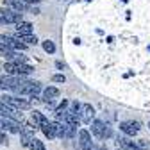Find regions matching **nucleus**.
<instances>
[{
  "instance_id": "f257e3e1",
  "label": "nucleus",
  "mask_w": 150,
  "mask_h": 150,
  "mask_svg": "<svg viewBox=\"0 0 150 150\" xmlns=\"http://www.w3.org/2000/svg\"><path fill=\"white\" fill-rule=\"evenodd\" d=\"M6 75H13V77H27L34 71V66L27 64V63H6L4 64Z\"/></svg>"
},
{
  "instance_id": "f03ea898",
  "label": "nucleus",
  "mask_w": 150,
  "mask_h": 150,
  "mask_svg": "<svg viewBox=\"0 0 150 150\" xmlns=\"http://www.w3.org/2000/svg\"><path fill=\"white\" fill-rule=\"evenodd\" d=\"M23 22V14L16 13L9 7H0V23L2 25H16Z\"/></svg>"
},
{
  "instance_id": "7ed1b4c3",
  "label": "nucleus",
  "mask_w": 150,
  "mask_h": 150,
  "mask_svg": "<svg viewBox=\"0 0 150 150\" xmlns=\"http://www.w3.org/2000/svg\"><path fill=\"white\" fill-rule=\"evenodd\" d=\"M40 91H41V84H40V82L25 79V82L18 88L14 93H16V95H20V97H36Z\"/></svg>"
},
{
  "instance_id": "20e7f679",
  "label": "nucleus",
  "mask_w": 150,
  "mask_h": 150,
  "mask_svg": "<svg viewBox=\"0 0 150 150\" xmlns=\"http://www.w3.org/2000/svg\"><path fill=\"white\" fill-rule=\"evenodd\" d=\"M25 82V77H13V75H2L0 77V89L4 91H16Z\"/></svg>"
},
{
  "instance_id": "39448f33",
  "label": "nucleus",
  "mask_w": 150,
  "mask_h": 150,
  "mask_svg": "<svg viewBox=\"0 0 150 150\" xmlns=\"http://www.w3.org/2000/svg\"><path fill=\"white\" fill-rule=\"evenodd\" d=\"M89 125H91V132L89 134L97 136L98 139H105V138L111 136V127L105 122H102V120H93Z\"/></svg>"
},
{
  "instance_id": "423d86ee",
  "label": "nucleus",
  "mask_w": 150,
  "mask_h": 150,
  "mask_svg": "<svg viewBox=\"0 0 150 150\" xmlns=\"http://www.w3.org/2000/svg\"><path fill=\"white\" fill-rule=\"evenodd\" d=\"M0 102H4L6 105L13 107V109H16V111H23V109H30V107H32L29 100L20 98V97H13V95H4Z\"/></svg>"
},
{
  "instance_id": "0eeeda50",
  "label": "nucleus",
  "mask_w": 150,
  "mask_h": 150,
  "mask_svg": "<svg viewBox=\"0 0 150 150\" xmlns=\"http://www.w3.org/2000/svg\"><path fill=\"white\" fill-rule=\"evenodd\" d=\"M0 47L9 48V50H14V52H20V50H25L27 48V45H23L22 41H18L14 36H7V34L0 36Z\"/></svg>"
},
{
  "instance_id": "6e6552de",
  "label": "nucleus",
  "mask_w": 150,
  "mask_h": 150,
  "mask_svg": "<svg viewBox=\"0 0 150 150\" xmlns=\"http://www.w3.org/2000/svg\"><path fill=\"white\" fill-rule=\"evenodd\" d=\"M79 120H81V123L89 125L93 120H95V107H93L91 104H81V109H79Z\"/></svg>"
},
{
  "instance_id": "1a4fd4ad",
  "label": "nucleus",
  "mask_w": 150,
  "mask_h": 150,
  "mask_svg": "<svg viewBox=\"0 0 150 150\" xmlns=\"http://www.w3.org/2000/svg\"><path fill=\"white\" fill-rule=\"evenodd\" d=\"M0 129L7 130L11 134H20L23 130V127L18 123V120H9V118H0Z\"/></svg>"
},
{
  "instance_id": "9d476101",
  "label": "nucleus",
  "mask_w": 150,
  "mask_h": 150,
  "mask_svg": "<svg viewBox=\"0 0 150 150\" xmlns=\"http://www.w3.org/2000/svg\"><path fill=\"white\" fill-rule=\"evenodd\" d=\"M120 130H122L125 136H136L139 132V122H134V120L122 122L120 123Z\"/></svg>"
},
{
  "instance_id": "9b49d317",
  "label": "nucleus",
  "mask_w": 150,
  "mask_h": 150,
  "mask_svg": "<svg viewBox=\"0 0 150 150\" xmlns=\"http://www.w3.org/2000/svg\"><path fill=\"white\" fill-rule=\"evenodd\" d=\"M0 118H9V120H22V112H18L16 109L6 105L4 102H0Z\"/></svg>"
},
{
  "instance_id": "f8f14e48",
  "label": "nucleus",
  "mask_w": 150,
  "mask_h": 150,
  "mask_svg": "<svg viewBox=\"0 0 150 150\" xmlns=\"http://www.w3.org/2000/svg\"><path fill=\"white\" fill-rule=\"evenodd\" d=\"M79 146L82 150H93V141H91L89 130H86V129L79 130Z\"/></svg>"
},
{
  "instance_id": "ddd939ff",
  "label": "nucleus",
  "mask_w": 150,
  "mask_h": 150,
  "mask_svg": "<svg viewBox=\"0 0 150 150\" xmlns=\"http://www.w3.org/2000/svg\"><path fill=\"white\" fill-rule=\"evenodd\" d=\"M14 38H16L18 41H22L23 45H27V47L29 45H38V38L34 34H16Z\"/></svg>"
},
{
  "instance_id": "4468645a",
  "label": "nucleus",
  "mask_w": 150,
  "mask_h": 150,
  "mask_svg": "<svg viewBox=\"0 0 150 150\" xmlns=\"http://www.w3.org/2000/svg\"><path fill=\"white\" fill-rule=\"evenodd\" d=\"M43 97H45V102L54 100V98H57V97H59V89L55 88V86H48V88L43 89Z\"/></svg>"
},
{
  "instance_id": "2eb2a0df",
  "label": "nucleus",
  "mask_w": 150,
  "mask_h": 150,
  "mask_svg": "<svg viewBox=\"0 0 150 150\" xmlns=\"http://www.w3.org/2000/svg\"><path fill=\"white\" fill-rule=\"evenodd\" d=\"M34 27L30 22H20L16 23V34H32Z\"/></svg>"
},
{
  "instance_id": "dca6fc26",
  "label": "nucleus",
  "mask_w": 150,
  "mask_h": 150,
  "mask_svg": "<svg viewBox=\"0 0 150 150\" xmlns=\"http://www.w3.org/2000/svg\"><path fill=\"white\" fill-rule=\"evenodd\" d=\"M52 132L55 138H64V123H59V122H52Z\"/></svg>"
},
{
  "instance_id": "f3484780",
  "label": "nucleus",
  "mask_w": 150,
  "mask_h": 150,
  "mask_svg": "<svg viewBox=\"0 0 150 150\" xmlns=\"http://www.w3.org/2000/svg\"><path fill=\"white\" fill-rule=\"evenodd\" d=\"M32 122H34V129H36V127H40L41 123L47 122V116L40 111H32Z\"/></svg>"
},
{
  "instance_id": "a211bd4d",
  "label": "nucleus",
  "mask_w": 150,
  "mask_h": 150,
  "mask_svg": "<svg viewBox=\"0 0 150 150\" xmlns=\"http://www.w3.org/2000/svg\"><path fill=\"white\" fill-rule=\"evenodd\" d=\"M20 139H22V145L29 148V145H30V141L34 139V134L30 132V130H22V132H20Z\"/></svg>"
},
{
  "instance_id": "6ab92c4d",
  "label": "nucleus",
  "mask_w": 150,
  "mask_h": 150,
  "mask_svg": "<svg viewBox=\"0 0 150 150\" xmlns=\"http://www.w3.org/2000/svg\"><path fill=\"white\" fill-rule=\"evenodd\" d=\"M40 129H41V132H43L48 139H54V138H55V136H54V132H52V125H50V122H48V120H47L45 123H41V125H40Z\"/></svg>"
},
{
  "instance_id": "aec40b11",
  "label": "nucleus",
  "mask_w": 150,
  "mask_h": 150,
  "mask_svg": "<svg viewBox=\"0 0 150 150\" xmlns=\"http://www.w3.org/2000/svg\"><path fill=\"white\" fill-rule=\"evenodd\" d=\"M116 143H118V148H123V150H127L130 145L134 143V141H130L127 136H118V138H116Z\"/></svg>"
},
{
  "instance_id": "412c9836",
  "label": "nucleus",
  "mask_w": 150,
  "mask_h": 150,
  "mask_svg": "<svg viewBox=\"0 0 150 150\" xmlns=\"http://www.w3.org/2000/svg\"><path fill=\"white\" fill-rule=\"evenodd\" d=\"M77 134V127L75 125H64V138H73Z\"/></svg>"
},
{
  "instance_id": "4be33fe9",
  "label": "nucleus",
  "mask_w": 150,
  "mask_h": 150,
  "mask_svg": "<svg viewBox=\"0 0 150 150\" xmlns=\"http://www.w3.org/2000/svg\"><path fill=\"white\" fill-rule=\"evenodd\" d=\"M29 148H30V150H47V148H45V145H43V143H41L40 139H36V138H34V139L30 141Z\"/></svg>"
},
{
  "instance_id": "5701e85b",
  "label": "nucleus",
  "mask_w": 150,
  "mask_h": 150,
  "mask_svg": "<svg viewBox=\"0 0 150 150\" xmlns=\"http://www.w3.org/2000/svg\"><path fill=\"white\" fill-rule=\"evenodd\" d=\"M43 50H45L47 54H54V52H55V45H54V41H50V40L43 41Z\"/></svg>"
},
{
  "instance_id": "b1692460",
  "label": "nucleus",
  "mask_w": 150,
  "mask_h": 150,
  "mask_svg": "<svg viewBox=\"0 0 150 150\" xmlns=\"http://www.w3.org/2000/svg\"><path fill=\"white\" fill-rule=\"evenodd\" d=\"M52 81H54V82H63V84H64V82H66V77H64L63 73H57V75H54V77H52Z\"/></svg>"
},
{
  "instance_id": "393cba45",
  "label": "nucleus",
  "mask_w": 150,
  "mask_h": 150,
  "mask_svg": "<svg viewBox=\"0 0 150 150\" xmlns=\"http://www.w3.org/2000/svg\"><path fill=\"white\" fill-rule=\"evenodd\" d=\"M136 145H138L139 148H148V141H146V139H139Z\"/></svg>"
},
{
  "instance_id": "a878e982",
  "label": "nucleus",
  "mask_w": 150,
  "mask_h": 150,
  "mask_svg": "<svg viewBox=\"0 0 150 150\" xmlns=\"http://www.w3.org/2000/svg\"><path fill=\"white\" fill-rule=\"evenodd\" d=\"M0 143H2V145H7V136L4 134V130H0Z\"/></svg>"
},
{
  "instance_id": "bb28decb",
  "label": "nucleus",
  "mask_w": 150,
  "mask_h": 150,
  "mask_svg": "<svg viewBox=\"0 0 150 150\" xmlns=\"http://www.w3.org/2000/svg\"><path fill=\"white\" fill-rule=\"evenodd\" d=\"M55 68H57V70H64V64L61 61H57V63H55Z\"/></svg>"
},
{
  "instance_id": "cd10ccee",
  "label": "nucleus",
  "mask_w": 150,
  "mask_h": 150,
  "mask_svg": "<svg viewBox=\"0 0 150 150\" xmlns=\"http://www.w3.org/2000/svg\"><path fill=\"white\" fill-rule=\"evenodd\" d=\"M127 150H141V148H139V146H138L136 143H132V145H130V146H129Z\"/></svg>"
},
{
  "instance_id": "c85d7f7f",
  "label": "nucleus",
  "mask_w": 150,
  "mask_h": 150,
  "mask_svg": "<svg viewBox=\"0 0 150 150\" xmlns=\"http://www.w3.org/2000/svg\"><path fill=\"white\" fill-rule=\"evenodd\" d=\"M97 150H109V148H107V146H105V145H102V146H98V148H97Z\"/></svg>"
},
{
  "instance_id": "c756f323",
  "label": "nucleus",
  "mask_w": 150,
  "mask_h": 150,
  "mask_svg": "<svg viewBox=\"0 0 150 150\" xmlns=\"http://www.w3.org/2000/svg\"><path fill=\"white\" fill-rule=\"evenodd\" d=\"M122 2H123V4H125V2H127V0H122Z\"/></svg>"
},
{
  "instance_id": "7c9ffc66",
  "label": "nucleus",
  "mask_w": 150,
  "mask_h": 150,
  "mask_svg": "<svg viewBox=\"0 0 150 150\" xmlns=\"http://www.w3.org/2000/svg\"><path fill=\"white\" fill-rule=\"evenodd\" d=\"M116 150H123V148H116Z\"/></svg>"
},
{
  "instance_id": "2f4dec72",
  "label": "nucleus",
  "mask_w": 150,
  "mask_h": 150,
  "mask_svg": "<svg viewBox=\"0 0 150 150\" xmlns=\"http://www.w3.org/2000/svg\"><path fill=\"white\" fill-rule=\"evenodd\" d=\"M148 129H150V122H148Z\"/></svg>"
}]
</instances>
